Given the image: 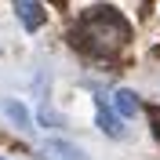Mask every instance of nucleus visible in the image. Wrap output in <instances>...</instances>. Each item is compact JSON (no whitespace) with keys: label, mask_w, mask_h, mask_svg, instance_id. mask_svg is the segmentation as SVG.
Returning a JSON list of instances; mask_svg holds the SVG:
<instances>
[{"label":"nucleus","mask_w":160,"mask_h":160,"mask_svg":"<svg viewBox=\"0 0 160 160\" xmlns=\"http://www.w3.org/2000/svg\"><path fill=\"white\" fill-rule=\"evenodd\" d=\"M40 160H88V153L73 146V142H62V138H51L40 146Z\"/></svg>","instance_id":"2"},{"label":"nucleus","mask_w":160,"mask_h":160,"mask_svg":"<svg viewBox=\"0 0 160 160\" xmlns=\"http://www.w3.org/2000/svg\"><path fill=\"white\" fill-rule=\"evenodd\" d=\"M0 109L8 113L11 120H15V124H18V128H33V117H29V109H26V106H22V102H4V106H0Z\"/></svg>","instance_id":"6"},{"label":"nucleus","mask_w":160,"mask_h":160,"mask_svg":"<svg viewBox=\"0 0 160 160\" xmlns=\"http://www.w3.org/2000/svg\"><path fill=\"white\" fill-rule=\"evenodd\" d=\"M98 128L106 131V135H113V138H120L124 135V124H120V113H113L106 102L98 98Z\"/></svg>","instance_id":"4"},{"label":"nucleus","mask_w":160,"mask_h":160,"mask_svg":"<svg viewBox=\"0 0 160 160\" xmlns=\"http://www.w3.org/2000/svg\"><path fill=\"white\" fill-rule=\"evenodd\" d=\"M128 37H131L128 18H124L120 11L106 8V4L91 8L88 15L80 18V26H77V44L88 48L91 55H102V58L117 55V51L128 44Z\"/></svg>","instance_id":"1"},{"label":"nucleus","mask_w":160,"mask_h":160,"mask_svg":"<svg viewBox=\"0 0 160 160\" xmlns=\"http://www.w3.org/2000/svg\"><path fill=\"white\" fill-rule=\"evenodd\" d=\"M113 106H117L120 117H135V113H138V98H135V91H124V88L113 95Z\"/></svg>","instance_id":"5"},{"label":"nucleus","mask_w":160,"mask_h":160,"mask_svg":"<svg viewBox=\"0 0 160 160\" xmlns=\"http://www.w3.org/2000/svg\"><path fill=\"white\" fill-rule=\"evenodd\" d=\"M15 15H18V22H22V29H40L44 26V4L40 0H15Z\"/></svg>","instance_id":"3"}]
</instances>
